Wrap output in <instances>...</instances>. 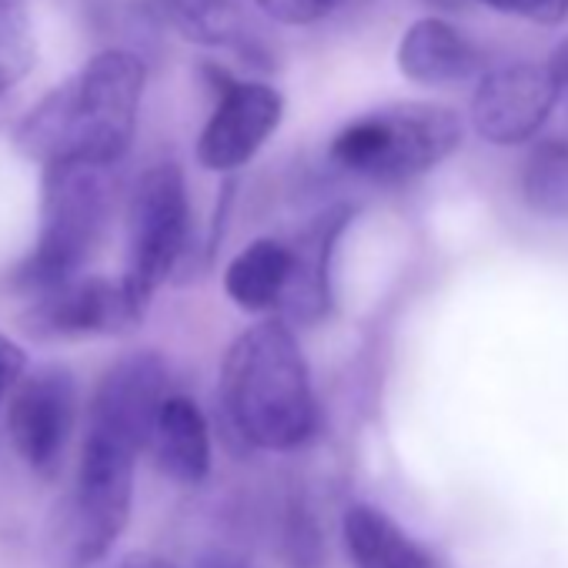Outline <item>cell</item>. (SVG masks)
I'll use <instances>...</instances> for the list:
<instances>
[{
  "label": "cell",
  "instance_id": "1",
  "mask_svg": "<svg viewBox=\"0 0 568 568\" xmlns=\"http://www.w3.org/2000/svg\"><path fill=\"white\" fill-rule=\"evenodd\" d=\"M148 68L131 51H101L18 124V148L48 164L114 168L138 134Z\"/></svg>",
  "mask_w": 568,
  "mask_h": 568
},
{
  "label": "cell",
  "instance_id": "2",
  "mask_svg": "<svg viewBox=\"0 0 568 568\" xmlns=\"http://www.w3.org/2000/svg\"><path fill=\"white\" fill-rule=\"evenodd\" d=\"M217 398L227 425L251 448L292 452L318 428L308 362L281 318L251 325L231 342Z\"/></svg>",
  "mask_w": 568,
  "mask_h": 568
},
{
  "label": "cell",
  "instance_id": "3",
  "mask_svg": "<svg viewBox=\"0 0 568 568\" xmlns=\"http://www.w3.org/2000/svg\"><path fill=\"white\" fill-rule=\"evenodd\" d=\"M148 438L114 418L88 412L78 475L54 518V545L68 568L98 565L121 538L134 501L138 455Z\"/></svg>",
  "mask_w": 568,
  "mask_h": 568
},
{
  "label": "cell",
  "instance_id": "4",
  "mask_svg": "<svg viewBox=\"0 0 568 568\" xmlns=\"http://www.w3.org/2000/svg\"><path fill=\"white\" fill-rule=\"evenodd\" d=\"M114 204L111 168L48 164L41 187V231L21 267V284L34 295L58 292L78 281L98 251Z\"/></svg>",
  "mask_w": 568,
  "mask_h": 568
},
{
  "label": "cell",
  "instance_id": "5",
  "mask_svg": "<svg viewBox=\"0 0 568 568\" xmlns=\"http://www.w3.org/2000/svg\"><path fill=\"white\" fill-rule=\"evenodd\" d=\"M462 144V118L442 104H388L348 121L328 154L332 161L365 181L402 184L428 174Z\"/></svg>",
  "mask_w": 568,
  "mask_h": 568
},
{
  "label": "cell",
  "instance_id": "6",
  "mask_svg": "<svg viewBox=\"0 0 568 568\" xmlns=\"http://www.w3.org/2000/svg\"><path fill=\"white\" fill-rule=\"evenodd\" d=\"M187 237L191 201L184 171L171 161H161L138 178L128 207V264L121 284L138 318H144L158 288L184 257Z\"/></svg>",
  "mask_w": 568,
  "mask_h": 568
},
{
  "label": "cell",
  "instance_id": "7",
  "mask_svg": "<svg viewBox=\"0 0 568 568\" xmlns=\"http://www.w3.org/2000/svg\"><path fill=\"white\" fill-rule=\"evenodd\" d=\"M214 111L197 138V164L217 174L244 168L284 118V98L261 81H241L221 68H207Z\"/></svg>",
  "mask_w": 568,
  "mask_h": 568
},
{
  "label": "cell",
  "instance_id": "8",
  "mask_svg": "<svg viewBox=\"0 0 568 568\" xmlns=\"http://www.w3.org/2000/svg\"><path fill=\"white\" fill-rule=\"evenodd\" d=\"M78 418V385L64 365H44L14 388L8 428L21 462L41 475L54 478L64 468Z\"/></svg>",
  "mask_w": 568,
  "mask_h": 568
},
{
  "label": "cell",
  "instance_id": "9",
  "mask_svg": "<svg viewBox=\"0 0 568 568\" xmlns=\"http://www.w3.org/2000/svg\"><path fill=\"white\" fill-rule=\"evenodd\" d=\"M555 104L558 91L548 68L515 61L478 81L471 98V128L488 144L515 148L531 141L548 124Z\"/></svg>",
  "mask_w": 568,
  "mask_h": 568
},
{
  "label": "cell",
  "instance_id": "10",
  "mask_svg": "<svg viewBox=\"0 0 568 568\" xmlns=\"http://www.w3.org/2000/svg\"><path fill=\"white\" fill-rule=\"evenodd\" d=\"M138 322L141 318L124 295V284L98 274H81L64 288L34 298V305L24 312V332L34 338L118 335Z\"/></svg>",
  "mask_w": 568,
  "mask_h": 568
},
{
  "label": "cell",
  "instance_id": "11",
  "mask_svg": "<svg viewBox=\"0 0 568 568\" xmlns=\"http://www.w3.org/2000/svg\"><path fill=\"white\" fill-rule=\"evenodd\" d=\"M352 221V207H328L292 241V277L281 298V322L315 325L332 308V257L342 231Z\"/></svg>",
  "mask_w": 568,
  "mask_h": 568
},
{
  "label": "cell",
  "instance_id": "12",
  "mask_svg": "<svg viewBox=\"0 0 568 568\" xmlns=\"http://www.w3.org/2000/svg\"><path fill=\"white\" fill-rule=\"evenodd\" d=\"M481 51L448 21L422 18L398 41V71L422 88H452L475 78Z\"/></svg>",
  "mask_w": 568,
  "mask_h": 568
},
{
  "label": "cell",
  "instance_id": "13",
  "mask_svg": "<svg viewBox=\"0 0 568 568\" xmlns=\"http://www.w3.org/2000/svg\"><path fill=\"white\" fill-rule=\"evenodd\" d=\"M158 468L178 485H201L211 471L207 418L187 395H171L154 422L151 445Z\"/></svg>",
  "mask_w": 568,
  "mask_h": 568
},
{
  "label": "cell",
  "instance_id": "14",
  "mask_svg": "<svg viewBox=\"0 0 568 568\" xmlns=\"http://www.w3.org/2000/svg\"><path fill=\"white\" fill-rule=\"evenodd\" d=\"M342 538L355 568H435L432 555L375 505H348Z\"/></svg>",
  "mask_w": 568,
  "mask_h": 568
},
{
  "label": "cell",
  "instance_id": "15",
  "mask_svg": "<svg viewBox=\"0 0 568 568\" xmlns=\"http://www.w3.org/2000/svg\"><path fill=\"white\" fill-rule=\"evenodd\" d=\"M292 277V244L277 237L251 241L224 271V292L244 312L281 308Z\"/></svg>",
  "mask_w": 568,
  "mask_h": 568
},
{
  "label": "cell",
  "instance_id": "16",
  "mask_svg": "<svg viewBox=\"0 0 568 568\" xmlns=\"http://www.w3.org/2000/svg\"><path fill=\"white\" fill-rule=\"evenodd\" d=\"M151 14L201 48H241L254 51L257 44L247 41L234 0H148Z\"/></svg>",
  "mask_w": 568,
  "mask_h": 568
},
{
  "label": "cell",
  "instance_id": "17",
  "mask_svg": "<svg viewBox=\"0 0 568 568\" xmlns=\"http://www.w3.org/2000/svg\"><path fill=\"white\" fill-rule=\"evenodd\" d=\"M525 204L541 217H568V141H538L521 168Z\"/></svg>",
  "mask_w": 568,
  "mask_h": 568
},
{
  "label": "cell",
  "instance_id": "18",
  "mask_svg": "<svg viewBox=\"0 0 568 568\" xmlns=\"http://www.w3.org/2000/svg\"><path fill=\"white\" fill-rule=\"evenodd\" d=\"M38 61L34 24L24 4L0 0V94L18 88Z\"/></svg>",
  "mask_w": 568,
  "mask_h": 568
},
{
  "label": "cell",
  "instance_id": "19",
  "mask_svg": "<svg viewBox=\"0 0 568 568\" xmlns=\"http://www.w3.org/2000/svg\"><path fill=\"white\" fill-rule=\"evenodd\" d=\"M264 18L288 24V28H312L325 18H332L342 0H254Z\"/></svg>",
  "mask_w": 568,
  "mask_h": 568
},
{
  "label": "cell",
  "instance_id": "20",
  "mask_svg": "<svg viewBox=\"0 0 568 568\" xmlns=\"http://www.w3.org/2000/svg\"><path fill=\"white\" fill-rule=\"evenodd\" d=\"M475 4H485L491 11H501L531 24H545V28H555L568 18V0H475Z\"/></svg>",
  "mask_w": 568,
  "mask_h": 568
},
{
  "label": "cell",
  "instance_id": "21",
  "mask_svg": "<svg viewBox=\"0 0 568 568\" xmlns=\"http://www.w3.org/2000/svg\"><path fill=\"white\" fill-rule=\"evenodd\" d=\"M28 375V355L21 345H14L8 335H0V405H4V398L24 382Z\"/></svg>",
  "mask_w": 568,
  "mask_h": 568
},
{
  "label": "cell",
  "instance_id": "22",
  "mask_svg": "<svg viewBox=\"0 0 568 568\" xmlns=\"http://www.w3.org/2000/svg\"><path fill=\"white\" fill-rule=\"evenodd\" d=\"M545 68H548V74H551V81H555L558 101L568 104V38L555 44V51H551V58H548Z\"/></svg>",
  "mask_w": 568,
  "mask_h": 568
},
{
  "label": "cell",
  "instance_id": "23",
  "mask_svg": "<svg viewBox=\"0 0 568 568\" xmlns=\"http://www.w3.org/2000/svg\"><path fill=\"white\" fill-rule=\"evenodd\" d=\"M118 568H174L171 561L158 558V555H148V551H138V555H128Z\"/></svg>",
  "mask_w": 568,
  "mask_h": 568
},
{
  "label": "cell",
  "instance_id": "24",
  "mask_svg": "<svg viewBox=\"0 0 568 568\" xmlns=\"http://www.w3.org/2000/svg\"><path fill=\"white\" fill-rule=\"evenodd\" d=\"M197 568H251L247 561H241V558H234V555H224V551H211V555H204L201 558V565Z\"/></svg>",
  "mask_w": 568,
  "mask_h": 568
},
{
  "label": "cell",
  "instance_id": "25",
  "mask_svg": "<svg viewBox=\"0 0 568 568\" xmlns=\"http://www.w3.org/2000/svg\"><path fill=\"white\" fill-rule=\"evenodd\" d=\"M428 4H435V8H445V11H455L458 4H465V0H428Z\"/></svg>",
  "mask_w": 568,
  "mask_h": 568
}]
</instances>
